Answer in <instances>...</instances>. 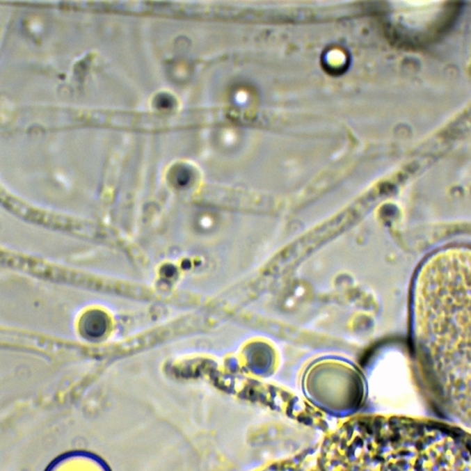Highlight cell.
I'll use <instances>...</instances> for the list:
<instances>
[{
	"label": "cell",
	"mask_w": 471,
	"mask_h": 471,
	"mask_svg": "<svg viewBox=\"0 0 471 471\" xmlns=\"http://www.w3.org/2000/svg\"><path fill=\"white\" fill-rule=\"evenodd\" d=\"M413 338L433 404L471 433V248L436 251L415 276Z\"/></svg>",
	"instance_id": "obj_1"
},
{
	"label": "cell",
	"mask_w": 471,
	"mask_h": 471,
	"mask_svg": "<svg viewBox=\"0 0 471 471\" xmlns=\"http://www.w3.org/2000/svg\"><path fill=\"white\" fill-rule=\"evenodd\" d=\"M365 435V471H471V433L463 428L393 417Z\"/></svg>",
	"instance_id": "obj_2"
},
{
	"label": "cell",
	"mask_w": 471,
	"mask_h": 471,
	"mask_svg": "<svg viewBox=\"0 0 471 471\" xmlns=\"http://www.w3.org/2000/svg\"><path fill=\"white\" fill-rule=\"evenodd\" d=\"M81 330L84 335L98 338L104 335L108 328V319L104 312L99 311H91L86 314L84 318L81 319Z\"/></svg>",
	"instance_id": "obj_3"
}]
</instances>
